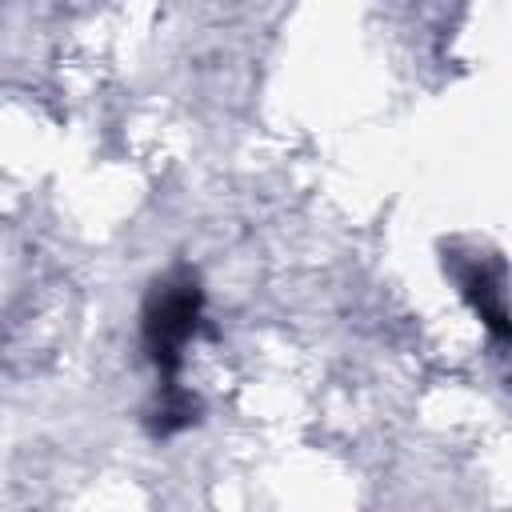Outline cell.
I'll list each match as a JSON object with an SVG mask.
<instances>
[{"label": "cell", "instance_id": "6da1fadb", "mask_svg": "<svg viewBox=\"0 0 512 512\" xmlns=\"http://www.w3.org/2000/svg\"><path fill=\"white\" fill-rule=\"evenodd\" d=\"M196 316H200V288H196V280L184 268L176 276H168L164 284H156V292L148 296L144 340H148V352H152V360H156V368L164 376L176 372L180 348L192 336Z\"/></svg>", "mask_w": 512, "mask_h": 512}]
</instances>
